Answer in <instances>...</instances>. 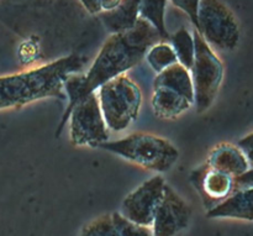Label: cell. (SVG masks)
<instances>
[{
	"label": "cell",
	"instance_id": "12",
	"mask_svg": "<svg viewBox=\"0 0 253 236\" xmlns=\"http://www.w3.org/2000/svg\"><path fill=\"white\" fill-rule=\"evenodd\" d=\"M208 166L226 175L237 177L250 170V161L239 146L232 143H220L210 151L207 158Z\"/></svg>",
	"mask_w": 253,
	"mask_h": 236
},
{
	"label": "cell",
	"instance_id": "10",
	"mask_svg": "<svg viewBox=\"0 0 253 236\" xmlns=\"http://www.w3.org/2000/svg\"><path fill=\"white\" fill-rule=\"evenodd\" d=\"M192 218L188 203L168 185L153 218V236H175L187 229Z\"/></svg>",
	"mask_w": 253,
	"mask_h": 236
},
{
	"label": "cell",
	"instance_id": "15",
	"mask_svg": "<svg viewBox=\"0 0 253 236\" xmlns=\"http://www.w3.org/2000/svg\"><path fill=\"white\" fill-rule=\"evenodd\" d=\"M168 0H140L138 1V15L140 19L152 25L160 34L161 39L169 37L166 29V7Z\"/></svg>",
	"mask_w": 253,
	"mask_h": 236
},
{
	"label": "cell",
	"instance_id": "3",
	"mask_svg": "<svg viewBox=\"0 0 253 236\" xmlns=\"http://www.w3.org/2000/svg\"><path fill=\"white\" fill-rule=\"evenodd\" d=\"M99 148L158 173L168 172L179 158V151L169 140L147 133H135L120 140L106 141Z\"/></svg>",
	"mask_w": 253,
	"mask_h": 236
},
{
	"label": "cell",
	"instance_id": "2",
	"mask_svg": "<svg viewBox=\"0 0 253 236\" xmlns=\"http://www.w3.org/2000/svg\"><path fill=\"white\" fill-rule=\"evenodd\" d=\"M85 62V57L73 53L19 73L0 76V110L22 108L49 96L66 100L64 83L72 74L79 73Z\"/></svg>",
	"mask_w": 253,
	"mask_h": 236
},
{
	"label": "cell",
	"instance_id": "17",
	"mask_svg": "<svg viewBox=\"0 0 253 236\" xmlns=\"http://www.w3.org/2000/svg\"><path fill=\"white\" fill-rule=\"evenodd\" d=\"M145 58L147 59L151 68L157 73H161L173 64L178 63L174 49L169 44H166V42H157L153 45L147 51Z\"/></svg>",
	"mask_w": 253,
	"mask_h": 236
},
{
	"label": "cell",
	"instance_id": "16",
	"mask_svg": "<svg viewBox=\"0 0 253 236\" xmlns=\"http://www.w3.org/2000/svg\"><path fill=\"white\" fill-rule=\"evenodd\" d=\"M169 40V45L174 49L178 63L182 64L184 68L190 71L195 56V46L193 34L189 30L185 29V27H180L175 34H173L170 36Z\"/></svg>",
	"mask_w": 253,
	"mask_h": 236
},
{
	"label": "cell",
	"instance_id": "23",
	"mask_svg": "<svg viewBox=\"0 0 253 236\" xmlns=\"http://www.w3.org/2000/svg\"><path fill=\"white\" fill-rule=\"evenodd\" d=\"M83 6L85 7L86 11L90 14H100L103 12V6H101V0H81Z\"/></svg>",
	"mask_w": 253,
	"mask_h": 236
},
{
	"label": "cell",
	"instance_id": "5",
	"mask_svg": "<svg viewBox=\"0 0 253 236\" xmlns=\"http://www.w3.org/2000/svg\"><path fill=\"white\" fill-rule=\"evenodd\" d=\"M153 113L161 119H175L194 105V87L189 69L175 63L158 73L153 82Z\"/></svg>",
	"mask_w": 253,
	"mask_h": 236
},
{
	"label": "cell",
	"instance_id": "24",
	"mask_svg": "<svg viewBox=\"0 0 253 236\" xmlns=\"http://www.w3.org/2000/svg\"><path fill=\"white\" fill-rule=\"evenodd\" d=\"M121 0H101V6H103V11H108V10L114 9L120 4Z\"/></svg>",
	"mask_w": 253,
	"mask_h": 236
},
{
	"label": "cell",
	"instance_id": "19",
	"mask_svg": "<svg viewBox=\"0 0 253 236\" xmlns=\"http://www.w3.org/2000/svg\"><path fill=\"white\" fill-rule=\"evenodd\" d=\"M113 219L120 236H153L151 228L133 224L126 220L120 213H113Z\"/></svg>",
	"mask_w": 253,
	"mask_h": 236
},
{
	"label": "cell",
	"instance_id": "18",
	"mask_svg": "<svg viewBox=\"0 0 253 236\" xmlns=\"http://www.w3.org/2000/svg\"><path fill=\"white\" fill-rule=\"evenodd\" d=\"M81 236H120L113 214H105L91 220L82 229Z\"/></svg>",
	"mask_w": 253,
	"mask_h": 236
},
{
	"label": "cell",
	"instance_id": "6",
	"mask_svg": "<svg viewBox=\"0 0 253 236\" xmlns=\"http://www.w3.org/2000/svg\"><path fill=\"white\" fill-rule=\"evenodd\" d=\"M195 56L190 68L194 104L198 113H204L211 106L224 81V63L214 49L204 41L199 32L193 31Z\"/></svg>",
	"mask_w": 253,
	"mask_h": 236
},
{
	"label": "cell",
	"instance_id": "1",
	"mask_svg": "<svg viewBox=\"0 0 253 236\" xmlns=\"http://www.w3.org/2000/svg\"><path fill=\"white\" fill-rule=\"evenodd\" d=\"M161 40L155 27L142 19H138L137 24L131 30L111 35L103 45L88 72L85 74H72L64 83L68 104L57 126L56 138L62 134L72 109L79 100L96 92L106 82L125 74L137 66L145 58L148 49L161 42Z\"/></svg>",
	"mask_w": 253,
	"mask_h": 236
},
{
	"label": "cell",
	"instance_id": "20",
	"mask_svg": "<svg viewBox=\"0 0 253 236\" xmlns=\"http://www.w3.org/2000/svg\"><path fill=\"white\" fill-rule=\"evenodd\" d=\"M170 1H172V4L175 7H178V9H180L183 12H185L188 15L190 21L194 25V29H197V15L200 0H170Z\"/></svg>",
	"mask_w": 253,
	"mask_h": 236
},
{
	"label": "cell",
	"instance_id": "14",
	"mask_svg": "<svg viewBox=\"0 0 253 236\" xmlns=\"http://www.w3.org/2000/svg\"><path fill=\"white\" fill-rule=\"evenodd\" d=\"M138 1L140 0H121L114 9L100 12L99 15L106 30L114 35L132 29L140 19Z\"/></svg>",
	"mask_w": 253,
	"mask_h": 236
},
{
	"label": "cell",
	"instance_id": "8",
	"mask_svg": "<svg viewBox=\"0 0 253 236\" xmlns=\"http://www.w3.org/2000/svg\"><path fill=\"white\" fill-rule=\"evenodd\" d=\"M69 140L72 145L99 147L109 139L96 92L79 100L69 115Z\"/></svg>",
	"mask_w": 253,
	"mask_h": 236
},
{
	"label": "cell",
	"instance_id": "21",
	"mask_svg": "<svg viewBox=\"0 0 253 236\" xmlns=\"http://www.w3.org/2000/svg\"><path fill=\"white\" fill-rule=\"evenodd\" d=\"M234 186H235V192H237V190H242V189H249V188H253V168H250V170H247L245 173L235 177Z\"/></svg>",
	"mask_w": 253,
	"mask_h": 236
},
{
	"label": "cell",
	"instance_id": "4",
	"mask_svg": "<svg viewBox=\"0 0 253 236\" xmlns=\"http://www.w3.org/2000/svg\"><path fill=\"white\" fill-rule=\"evenodd\" d=\"M99 104L106 126L120 133L137 119L142 104L141 89L127 74H121L98 89Z\"/></svg>",
	"mask_w": 253,
	"mask_h": 236
},
{
	"label": "cell",
	"instance_id": "22",
	"mask_svg": "<svg viewBox=\"0 0 253 236\" xmlns=\"http://www.w3.org/2000/svg\"><path fill=\"white\" fill-rule=\"evenodd\" d=\"M239 147L245 153L250 163H253V133L249 134L239 141Z\"/></svg>",
	"mask_w": 253,
	"mask_h": 236
},
{
	"label": "cell",
	"instance_id": "11",
	"mask_svg": "<svg viewBox=\"0 0 253 236\" xmlns=\"http://www.w3.org/2000/svg\"><path fill=\"white\" fill-rule=\"evenodd\" d=\"M189 180L193 187L199 193L207 212L224 202L235 192V177L214 170L207 163L194 168L190 173Z\"/></svg>",
	"mask_w": 253,
	"mask_h": 236
},
{
	"label": "cell",
	"instance_id": "9",
	"mask_svg": "<svg viewBox=\"0 0 253 236\" xmlns=\"http://www.w3.org/2000/svg\"><path fill=\"white\" fill-rule=\"evenodd\" d=\"M166 185L162 176H155L143 182L124 199L120 214L133 224L151 228Z\"/></svg>",
	"mask_w": 253,
	"mask_h": 236
},
{
	"label": "cell",
	"instance_id": "7",
	"mask_svg": "<svg viewBox=\"0 0 253 236\" xmlns=\"http://www.w3.org/2000/svg\"><path fill=\"white\" fill-rule=\"evenodd\" d=\"M197 31L219 51H234L240 42V26L234 12L220 0H200Z\"/></svg>",
	"mask_w": 253,
	"mask_h": 236
},
{
	"label": "cell",
	"instance_id": "13",
	"mask_svg": "<svg viewBox=\"0 0 253 236\" xmlns=\"http://www.w3.org/2000/svg\"><path fill=\"white\" fill-rule=\"evenodd\" d=\"M207 218L253 222V188L232 193L224 202L208 210Z\"/></svg>",
	"mask_w": 253,
	"mask_h": 236
}]
</instances>
